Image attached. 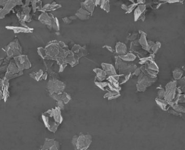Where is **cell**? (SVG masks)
I'll use <instances>...</instances> for the list:
<instances>
[{
    "label": "cell",
    "mask_w": 185,
    "mask_h": 150,
    "mask_svg": "<svg viewBox=\"0 0 185 150\" xmlns=\"http://www.w3.org/2000/svg\"><path fill=\"white\" fill-rule=\"evenodd\" d=\"M129 1H131V2H132L133 3L134 2V0H129Z\"/></svg>",
    "instance_id": "cell-62"
},
{
    "label": "cell",
    "mask_w": 185,
    "mask_h": 150,
    "mask_svg": "<svg viewBox=\"0 0 185 150\" xmlns=\"http://www.w3.org/2000/svg\"><path fill=\"white\" fill-rule=\"evenodd\" d=\"M38 52L39 55L43 59H46L47 58V54H46V49L42 47L38 49Z\"/></svg>",
    "instance_id": "cell-35"
},
{
    "label": "cell",
    "mask_w": 185,
    "mask_h": 150,
    "mask_svg": "<svg viewBox=\"0 0 185 150\" xmlns=\"http://www.w3.org/2000/svg\"><path fill=\"white\" fill-rule=\"evenodd\" d=\"M22 4L23 3L22 2V0H8L4 6V8L2 9L0 12V18H5V15L9 13L16 5Z\"/></svg>",
    "instance_id": "cell-6"
},
{
    "label": "cell",
    "mask_w": 185,
    "mask_h": 150,
    "mask_svg": "<svg viewBox=\"0 0 185 150\" xmlns=\"http://www.w3.org/2000/svg\"><path fill=\"white\" fill-rule=\"evenodd\" d=\"M101 66H102V69L104 70L106 73L107 77L114 76L117 75L116 68L113 66V65L102 63L101 64Z\"/></svg>",
    "instance_id": "cell-10"
},
{
    "label": "cell",
    "mask_w": 185,
    "mask_h": 150,
    "mask_svg": "<svg viewBox=\"0 0 185 150\" xmlns=\"http://www.w3.org/2000/svg\"><path fill=\"white\" fill-rule=\"evenodd\" d=\"M69 19L71 20H75L76 19V16H72V17H69Z\"/></svg>",
    "instance_id": "cell-61"
},
{
    "label": "cell",
    "mask_w": 185,
    "mask_h": 150,
    "mask_svg": "<svg viewBox=\"0 0 185 150\" xmlns=\"http://www.w3.org/2000/svg\"><path fill=\"white\" fill-rule=\"evenodd\" d=\"M95 84L98 88H99L103 91H108V82H103V81L99 82V81L95 80Z\"/></svg>",
    "instance_id": "cell-28"
},
{
    "label": "cell",
    "mask_w": 185,
    "mask_h": 150,
    "mask_svg": "<svg viewBox=\"0 0 185 150\" xmlns=\"http://www.w3.org/2000/svg\"><path fill=\"white\" fill-rule=\"evenodd\" d=\"M63 21H64L65 23L66 24H70L72 22V20L69 19V17H65L64 19H63Z\"/></svg>",
    "instance_id": "cell-54"
},
{
    "label": "cell",
    "mask_w": 185,
    "mask_h": 150,
    "mask_svg": "<svg viewBox=\"0 0 185 150\" xmlns=\"http://www.w3.org/2000/svg\"><path fill=\"white\" fill-rule=\"evenodd\" d=\"M2 99H4V94H3L2 86L0 84V100H2Z\"/></svg>",
    "instance_id": "cell-53"
},
{
    "label": "cell",
    "mask_w": 185,
    "mask_h": 150,
    "mask_svg": "<svg viewBox=\"0 0 185 150\" xmlns=\"http://www.w3.org/2000/svg\"><path fill=\"white\" fill-rule=\"evenodd\" d=\"M47 77H48V74H47V73H43V76H42V80H46L47 78Z\"/></svg>",
    "instance_id": "cell-59"
},
{
    "label": "cell",
    "mask_w": 185,
    "mask_h": 150,
    "mask_svg": "<svg viewBox=\"0 0 185 150\" xmlns=\"http://www.w3.org/2000/svg\"><path fill=\"white\" fill-rule=\"evenodd\" d=\"M59 94L58 100H61L63 102H64L65 104H68L70 100H71V97L69 94H67L66 92H61L60 94Z\"/></svg>",
    "instance_id": "cell-23"
},
{
    "label": "cell",
    "mask_w": 185,
    "mask_h": 150,
    "mask_svg": "<svg viewBox=\"0 0 185 150\" xmlns=\"http://www.w3.org/2000/svg\"><path fill=\"white\" fill-rule=\"evenodd\" d=\"M160 47H161V43L157 42L151 48V51L153 52V54H156L158 51L159 49L160 48Z\"/></svg>",
    "instance_id": "cell-36"
},
{
    "label": "cell",
    "mask_w": 185,
    "mask_h": 150,
    "mask_svg": "<svg viewBox=\"0 0 185 150\" xmlns=\"http://www.w3.org/2000/svg\"><path fill=\"white\" fill-rule=\"evenodd\" d=\"M54 82V92L60 94L64 91L66 85L63 82L57 79H53Z\"/></svg>",
    "instance_id": "cell-15"
},
{
    "label": "cell",
    "mask_w": 185,
    "mask_h": 150,
    "mask_svg": "<svg viewBox=\"0 0 185 150\" xmlns=\"http://www.w3.org/2000/svg\"><path fill=\"white\" fill-rule=\"evenodd\" d=\"M93 141V138L91 134H81L78 136L76 148L77 150H85L88 148Z\"/></svg>",
    "instance_id": "cell-5"
},
{
    "label": "cell",
    "mask_w": 185,
    "mask_h": 150,
    "mask_svg": "<svg viewBox=\"0 0 185 150\" xmlns=\"http://www.w3.org/2000/svg\"><path fill=\"white\" fill-rule=\"evenodd\" d=\"M116 52L119 56L127 54V47L126 45L121 42L117 43L116 46Z\"/></svg>",
    "instance_id": "cell-19"
},
{
    "label": "cell",
    "mask_w": 185,
    "mask_h": 150,
    "mask_svg": "<svg viewBox=\"0 0 185 150\" xmlns=\"http://www.w3.org/2000/svg\"><path fill=\"white\" fill-rule=\"evenodd\" d=\"M47 88L48 90L49 94H51L54 92V82L53 78L50 79L47 84Z\"/></svg>",
    "instance_id": "cell-31"
},
{
    "label": "cell",
    "mask_w": 185,
    "mask_h": 150,
    "mask_svg": "<svg viewBox=\"0 0 185 150\" xmlns=\"http://www.w3.org/2000/svg\"><path fill=\"white\" fill-rule=\"evenodd\" d=\"M119 57L121 58L122 61H124L125 62H132L136 59L137 56L132 53H129V54H126L123 55L119 56Z\"/></svg>",
    "instance_id": "cell-24"
},
{
    "label": "cell",
    "mask_w": 185,
    "mask_h": 150,
    "mask_svg": "<svg viewBox=\"0 0 185 150\" xmlns=\"http://www.w3.org/2000/svg\"><path fill=\"white\" fill-rule=\"evenodd\" d=\"M67 64H68L67 63H63L59 65V73L63 72L64 71L65 68L67 66Z\"/></svg>",
    "instance_id": "cell-46"
},
{
    "label": "cell",
    "mask_w": 185,
    "mask_h": 150,
    "mask_svg": "<svg viewBox=\"0 0 185 150\" xmlns=\"http://www.w3.org/2000/svg\"><path fill=\"white\" fill-rule=\"evenodd\" d=\"M31 1H32V0H26V4H25V5L28 6Z\"/></svg>",
    "instance_id": "cell-60"
},
{
    "label": "cell",
    "mask_w": 185,
    "mask_h": 150,
    "mask_svg": "<svg viewBox=\"0 0 185 150\" xmlns=\"http://www.w3.org/2000/svg\"><path fill=\"white\" fill-rule=\"evenodd\" d=\"M140 44L139 42V40H133L131 43V50L133 51H139L140 50Z\"/></svg>",
    "instance_id": "cell-33"
},
{
    "label": "cell",
    "mask_w": 185,
    "mask_h": 150,
    "mask_svg": "<svg viewBox=\"0 0 185 150\" xmlns=\"http://www.w3.org/2000/svg\"><path fill=\"white\" fill-rule=\"evenodd\" d=\"M156 78L151 77L149 75H145L141 73L138 76L137 83H139L147 88L156 82Z\"/></svg>",
    "instance_id": "cell-8"
},
{
    "label": "cell",
    "mask_w": 185,
    "mask_h": 150,
    "mask_svg": "<svg viewBox=\"0 0 185 150\" xmlns=\"http://www.w3.org/2000/svg\"><path fill=\"white\" fill-rule=\"evenodd\" d=\"M116 68L118 71L119 75L133 74L137 68L135 64L127 63L122 61L119 57H116Z\"/></svg>",
    "instance_id": "cell-2"
},
{
    "label": "cell",
    "mask_w": 185,
    "mask_h": 150,
    "mask_svg": "<svg viewBox=\"0 0 185 150\" xmlns=\"http://www.w3.org/2000/svg\"><path fill=\"white\" fill-rule=\"evenodd\" d=\"M93 71L96 74V77L95 79V80L96 81L102 82L107 78L106 73L103 69L100 68H95L93 70Z\"/></svg>",
    "instance_id": "cell-14"
},
{
    "label": "cell",
    "mask_w": 185,
    "mask_h": 150,
    "mask_svg": "<svg viewBox=\"0 0 185 150\" xmlns=\"http://www.w3.org/2000/svg\"><path fill=\"white\" fill-rule=\"evenodd\" d=\"M137 4H131V5H130L129 7H128V10H127V13H131V11L133 10V9L135 8V7L137 6Z\"/></svg>",
    "instance_id": "cell-52"
},
{
    "label": "cell",
    "mask_w": 185,
    "mask_h": 150,
    "mask_svg": "<svg viewBox=\"0 0 185 150\" xmlns=\"http://www.w3.org/2000/svg\"><path fill=\"white\" fill-rule=\"evenodd\" d=\"M121 94L120 92L118 91H107L106 94L104 95L105 98H107L108 100H111L113 99H116L120 97Z\"/></svg>",
    "instance_id": "cell-21"
},
{
    "label": "cell",
    "mask_w": 185,
    "mask_h": 150,
    "mask_svg": "<svg viewBox=\"0 0 185 150\" xmlns=\"http://www.w3.org/2000/svg\"><path fill=\"white\" fill-rule=\"evenodd\" d=\"M8 0H0V6H5Z\"/></svg>",
    "instance_id": "cell-56"
},
{
    "label": "cell",
    "mask_w": 185,
    "mask_h": 150,
    "mask_svg": "<svg viewBox=\"0 0 185 150\" xmlns=\"http://www.w3.org/2000/svg\"><path fill=\"white\" fill-rule=\"evenodd\" d=\"M76 16L78 17L79 19H80L81 20H86L89 19L88 16H85V15H83L79 13L76 14Z\"/></svg>",
    "instance_id": "cell-44"
},
{
    "label": "cell",
    "mask_w": 185,
    "mask_h": 150,
    "mask_svg": "<svg viewBox=\"0 0 185 150\" xmlns=\"http://www.w3.org/2000/svg\"><path fill=\"white\" fill-rule=\"evenodd\" d=\"M43 123L49 131L55 133L56 132L59 125L57 123L54 117V110L51 109L42 115Z\"/></svg>",
    "instance_id": "cell-1"
},
{
    "label": "cell",
    "mask_w": 185,
    "mask_h": 150,
    "mask_svg": "<svg viewBox=\"0 0 185 150\" xmlns=\"http://www.w3.org/2000/svg\"><path fill=\"white\" fill-rule=\"evenodd\" d=\"M43 71L42 70H40L38 72H32L30 73L29 75L31 77L34 79L36 81H40L42 80Z\"/></svg>",
    "instance_id": "cell-27"
},
{
    "label": "cell",
    "mask_w": 185,
    "mask_h": 150,
    "mask_svg": "<svg viewBox=\"0 0 185 150\" xmlns=\"http://www.w3.org/2000/svg\"><path fill=\"white\" fill-rule=\"evenodd\" d=\"M60 147V144L59 142L53 139L46 138L43 144L41 150H59Z\"/></svg>",
    "instance_id": "cell-9"
},
{
    "label": "cell",
    "mask_w": 185,
    "mask_h": 150,
    "mask_svg": "<svg viewBox=\"0 0 185 150\" xmlns=\"http://www.w3.org/2000/svg\"><path fill=\"white\" fill-rule=\"evenodd\" d=\"M137 34L134 33L131 35H129L127 38V39L129 40H137Z\"/></svg>",
    "instance_id": "cell-45"
},
{
    "label": "cell",
    "mask_w": 185,
    "mask_h": 150,
    "mask_svg": "<svg viewBox=\"0 0 185 150\" xmlns=\"http://www.w3.org/2000/svg\"><path fill=\"white\" fill-rule=\"evenodd\" d=\"M64 102H63L61 100H57V107L59 108L61 110H63L64 109Z\"/></svg>",
    "instance_id": "cell-41"
},
{
    "label": "cell",
    "mask_w": 185,
    "mask_h": 150,
    "mask_svg": "<svg viewBox=\"0 0 185 150\" xmlns=\"http://www.w3.org/2000/svg\"><path fill=\"white\" fill-rule=\"evenodd\" d=\"M145 67L146 69H148L153 72H155L156 74H158L159 71L158 66L154 61L148 62L147 63H146L145 64Z\"/></svg>",
    "instance_id": "cell-22"
},
{
    "label": "cell",
    "mask_w": 185,
    "mask_h": 150,
    "mask_svg": "<svg viewBox=\"0 0 185 150\" xmlns=\"http://www.w3.org/2000/svg\"><path fill=\"white\" fill-rule=\"evenodd\" d=\"M23 74V71L19 69L14 59L11 60L7 66L5 77L8 80L17 77Z\"/></svg>",
    "instance_id": "cell-4"
},
{
    "label": "cell",
    "mask_w": 185,
    "mask_h": 150,
    "mask_svg": "<svg viewBox=\"0 0 185 150\" xmlns=\"http://www.w3.org/2000/svg\"><path fill=\"white\" fill-rule=\"evenodd\" d=\"M80 49L81 47L79 45H74V46H73L71 51L73 53H75V54H77L80 51Z\"/></svg>",
    "instance_id": "cell-42"
},
{
    "label": "cell",
    "mask_w": 185,
    "mask_h": 150,
    "mask_svg": "<svg viewBox=\"0 0 185 150\" xmlns=\"http://www.w3.org/2000/svg\"><path fill=\"white\" fill-rule=\"evenodd\" d=\"M142 72H141V70L140 69V68L137 67V69L134 71V73H133V74L137 76H138Z\"/></svg>",
    "instance_id": "cell-50"
},
{
    "label": "cell",
    "mask_w": 185,
    "mask_h": 150,
    "mask_svg": "<svg viewBox=\"0 0 185 150\" xmlns=\"http://www.w3.org/2000/svg\"><path fill=\"white\" fill-rule=\"evenodd\" d=\"M168 111L169 113H171L172 115L176 116H177V117H181V116H182L181 113L177 112V111H175L174 110H173V109H171V107L169 108V110H168Z\"/></svg>",
    "instance_id": "cell-43"
},
{
    "label": "cell",
    "mask_w": 185,
    "mask_h": 150,
    "mask_svg": "<svg viewBox=\"0 0 185 150\" xmlns=\"http://www.w3.org/2000/svg\"><path fill=\"white\" fill-rule=\"evenodd\" d=\"M159 1L163 2L169 3H172L176 2H181V0H159Z\"/></svg>",
    "instance_id": "cell-47"
},
{
    "label": "cell",
    "mask_w": 185,
    "mask_h": 150,
    "mask_svg": "<svg viewBox=\"0 0 185 150\" xmlns=\"http://www.w3.org/2000/svg\"><path fill=\"white\" fill-rule=\"evenodd\" d=\"M165 94V88H159L158 91V98L160 99H164Z\"/></svg>",
    "instance_id": "cell-37"
},
{
    "label": "cell",
    "mask_w": 185,
    "mask_h": 150,
    "mask_svg": "<svg viewBox=\"0 0 185 150\" xmlns=\"http://www.w3.org/2000/svg\"><path fill=\"white\" fill-rule=\"evenodd\" d=\"M139 32L140 33V38L139 40V42L140 46L142 47L143 49H144L145 50L147 51L148 52H150L151 49L149 46L148 41L147 40V38H146L147 35L145 34V32H143L142 31H139Z\"/></svg>",
    "instance_id": "cell-11"
},
{
    "label": "cell",
    "mask_w": 185,
    "mask_h": 150,
    "mask_svg": "<svg viewBox=\"0 0 185 150\" xmlns=\"http://www.w3.org/2000/svg\"><path fill=\"white\" fill-rule=\"evenodd\" d=\"M171 107L173 110H174L177 112L180 113H185V107L180 105L178 104V103L173 105Z\"/></svg>",
    "instance_id": "cell-34"
},
{
    "label": "cell",
    "mask_w": 185,
    "mask_h": 150,
    "mask_svg": "<svg viewBox=\"0 0 185 150\" xmlns=\"http://www.w3.org/2000/svg\"><path fill=\"white\" fill-rule=\"evenodd\" d=\"M30 10H31V9L29 7L26 6V5H24L23 7V10H22L21 13L22 14H24V15H29V14L30 12Z\"/></svg>",
    "instance_id": "cell-38"
},
{
    "label": "cell",
    "mask_w": 185,
    "mask_h": 150,
    "mask_svg": "<svg viewBox=\"0 0 185 150\" xmlns=\"http://www.w3.org/2000/svg\"><path fill=\"white\" fill-rule=\"evenodd\" d=\"M178 103H185V94H181L179 99V102Z\"/></svg>",
    "instance_id": "cell-49"
},
{
    "label": "cell",
    "mask_w": 185,
    "mask_h": 150,
    "mask_svg": "<svg viewBox=\"0 0 185 150\" xmlns=\"http://www.w3.org/2000/svg\"><path fill=\"white\" fill-rule=\"evenodd\" d=\"M9 80H7L5 77H4L2 79V80L1 81V82L0 83V84L2 86V88L3 92V94H4V101L7 102V99L8 97L9 96Z\"/></svg>",
    "instance_id": "cell-12"
},
{
    "label": "cell",
    "mask_w": 185,
    "mask_h": 150,
    "mask_svg": "<svg viewBox=\"0 0 185 150\" xmlns=\"http://www.w3.org/2000/svg\"><path fill=\"white\" fill-rule=\"evenodd\" d=\"M7 65H5L4 66H3L2 67L0 68V74L1 73H3V72H5V71H7ZM3 78H0V83L1 82V81L2 80Z\"/></svg>",
    "instance_id": "cell-48"
},
{
    "label": "cell",
    "mask_w": 185,
    "mask_h": 150,
    "mask_svg": "<svg viewBox=\"0 0 185 150\" xmlns=\"http://www.w3.org/2000/svg\"><path fill=\"white\" fill-rule=\"evenodd\" d=\"M105 47H106V48L107 49L108 51H110L111 52H114V50H113V48L111 46H105Z\"/></svg>",
    "instance_id": "cell-57"
},
{
    "label": "cell",
    "mask_w": 185,
    "mask_h": 150,
    "mask_svg": "<svg viewBox=\"0 0 185 150\" xmlns=\"http://www.w3.org/2000/svg\"><path fill=\"white\" fill-rule=\"evenodd\" d=\"M145 10H146V5L144 4H140L137 7L134 12V19L135 21L139 19Z\"/></svg>",
    "instance_id": "cell-20"
},
{
    "label": "cell",
    "mask_w": 185,
    "mask_h": 150,
    "mask_svg": "<svg viewBox=\"0 0 185 150\" xmlns=\"http://www.w3.org/2000/svg\"><path fill=\"white\" fill-rule=\"evenodd\" d=\"M131 75V74H128L126 75H119V78L118 81L120 83V85L126 83L129 80Z\"/></svg>",
    "instance_id": "cell-29"
},
{
    "label": "cell",
    "mask_w": 185,
    "mask_h": 150,
    "mask_svg": "<svg viewBox=\"0 0 185 150\" xmlns=\"http://www.w3.org/2000/svg\"><path fill=\"white\" fill-rule=\"evenodd\" d=\"M121 8H122V9H123L124 10H126L127 11L128 9V7H127V6L125 5V4H122V6H121Z\"/></svg>",
    "instance_id": "cell-58"
},
{
    "label": "cell",
    "mask_w": 185,
    "mask_h": 150,
    "mask_svg": "<svg viewBox=\"0 0 185 150\" xmlns=\"http://www.w3.org/2000/svg\"><path fill=\"white\" fill-rule=\"evenodd\" d=\"M183 70H180L179 69H175L173 72V77L174 78L175 80H179L183 77Z\"/></svg>",
    "instance_id": "cell-30"
},
{
    "label": "cell",
    "mask_w": 185,
    "mask_h": 150,
    "mask_svg": "<svg viewBox=\"0 0 185 150\" xmlns=\"http://www.w3.org/2000/svg\"><path fill=\"white\" fill-rule=\"evenodd\" d=\"M148 45H149L150 48V49H151V48H152V46L155 44V43H155L154 42L152 41V40H149V41H148Z\"/></svg>",
    "instance_id": "cell-55"
},
{
    "label": "cell",
    "mask_w": 185,
    "mask_h": 150,
    "mask_svg": "<svg viewBox=\"0 0 185 150\" xmlns=\"http://www.w3.org/2000/svg\"><path fill=\"white\" fill-rule=\"evenodd\" d=\"M154 58H155V54L153 53L150 54L149 56L140 59V61L139 62V64L141 65H144L148 62H152L154 61Z\"/></svg>",
    "instance_id": "cell-26"
},
{
    "label": "cell",
    "mask_w": 185,
    "mask_h": 150,
    "mask_svg": "<svg viewBox=\"0 0 185 150\" xmlns=\"http://www.w3.org/2000/svg\"><path fill=\"white\" fill-rule=\"evenodd\" d=\"M156 104L158 105L161 108L162 110L164 111H167L169 110V108L171 107L169 105V103L166 100L160 98H156Z\"/></svg>",
    "instance_id": "cell-17"
},
{
    "label": "cell",
    "mask_w": 185,
    "mask_h": 150,
    "mask_svg": "<svg viewBox=\"0 0 185 150\" xmlns=\"http://www.w3.org/2000/svg\"><path fill=\"white\" fill-rule=\"evenodd\" d=\"M50 95H51V98H52L53 99H54V100H57V101L58 100V97H59V94H58L55 93V92H54V93H53V94H50Z\"/></svg>",
    "instance_id": "cell-51"
},
{
    "label": "cell",
    "mask_w": 185,
    "mask_h": 150,
    "mask_svg": "<svg viewBox=\"0 0 185 150\" xmlns=\"http://www.w3.org/2000/svg\"><path fill=\"white\" fill-rule=\"evenodd\" d=\"M137 90L139 92H144L146 90L147 88L139 83H137Z\"/></svg>",
    "instance_id": "cell-39"
},
{
    "label": "cell",
    "mask_w": 185,
    "mask_h": 150,
    "mask_svg": "<svg viewBox=\"0 0 185 150\" xmlns=\"http://www.w3.org/2000/svg\"><path fill=\"white\" fill-rule=\"evenodd\" d=\"M177 86L181 89L182 92H185V77H181L177 81Z\"/></svg>",
    "instance_id": "cell-32"
},
{
    "label": "cell",
    "mask_w": 185,
    "mask_h": 150,
    "mask_svg": "<svg viewBox=\"0 0 185 150\" xmlns=\"http://www.w3.org/2000/svg\"><path fill=\"white\" fill-rule=\"evenodd\" d=\"M3 50L7 54L8 57L10 58L19 56L22 55V46H20L17 38L9 43L3 49Z\"/></svg>",
    "instance_id": "cell-3"
},
{
    "label": "cell",
    "mask_w": 185,
    "mask_h": 150,
    "mask_svg": "<svg viewBox=\"0 0 185 150\" xmlns=\"http://www.w3.org/2000/svg\"><path fill=\"white\" fill-rule=\"evenodd\" d=\"M78 135H74L72 137V144L73 147L75 148V149L76 148V144H77V140H78Z\"/></svg>",
    "instance_id": "cell-40"
},
{
    "label": "cell",
    "mask_w": 185,
    "mask_h": 150,
    "mask_svg": "<svg viewBox=\"0 0 185 150\" xmlns=\"http://www.w3.org/2000/svg\"><path fill=\"white\" fill-rule=\"evenodd\" d=\"M106 79L108 83H110V84H112V86L121 90V88L120 86V83L119 82L118 80L114 77V76H109L107 77Z\"/></svg>",
    "instance_id": "cell-25"
},
{
    "label": "cell",
    "mask_w": 185,
    "mask_h": 150,
    "mask_svg": "<svg viewBox=\"0 0 185 150\" xmlns=\"http://www.w3.org/2000/svg\"><path fill=\"white\" fill-rule=\"evenodd\" d=\"M7 29L11 30H13L14 33H20V32H24V33H29L32 32H33V29L30 28L29 27H15V26H7L5 27Z\"/></svg>",
    "instance_id": "cell-13"
},
{
    "label": "cell",
    "mask_w": 185,
    "mask_h": 150,
    "mask_svg": "<svg viewBox=\"0 0 185 150\" xmlns=\"http://www.w3.org/2000/svg\"><path fill=\"white\" fill-rule=\"evenodd\" d=\"M14 59L20 70L23 71L25 69H28L32 67L31 63L27 55H21L19 56L14 57Z\"/></svg>",
    "instance_id": "cell-7"
},
{
    "label": "cell",
    "mask_w": 185,
    "mask_h": 150,
    "mask_svg": "<svg viewBox=\"0 0 185 150\" xmlns=\"http://www.w3.org/2000/svg\"><path fill=\"white\" fill-rule=\"evenodd\" d=\"M1 10H2V9H0V12H1Z\"/></svg>",
    "instance_id": "cell-63"
},
{
    "label": "cell",
    "mask_w": 185,
    "mask_h": 150,
    "mask_svg": "<svg viewBox=\"0 0 185 150\" xmlns=\"http://www.w3.org/2000/svg\"><path fill=\"white\" fill-rule=\"evenodd\" d=\"M95 2L93 0H86L85 2L81 3L82 8L91 13L94 10Z\"/></svg>",
    "instance_id": "cell-16"
},
{
    "label": "cell",
    "mask_w": 185,
    "mask_h": 150,
    "mask_svg": "<svg viewBox=\"0 0 185 150\" xmlns=\"http://www.w3.org/2000/svg\"><path fill=\"white\" fill-rule=\"evenodd\" d=\"M52 18L49 16L47 14L43 13L41 15L39 19L42 23H43V24H46L47 27L49 26L51 28Z\"/></svg>",
    "instance_id": "cell-18"
}]
</instances>
